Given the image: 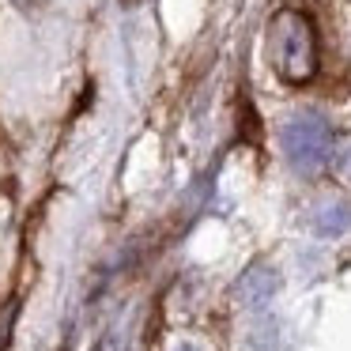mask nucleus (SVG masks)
I'll list each match as a JSON object with an SVG mask.
<instances>
[{
    "label": "nucleus",
    "instance_id": "1",
    "mask_svg": "<svg viewBox=\"0 0 351 351\" xmlns=\"http://www.w3.org/2000/svg\"><path fill=\"white\" fill-rule=\"evenodd\" d=\"M268 57L280 80L310 84L317 72V31L313 19L298 8H280L268 23Z\"/></svg>",
    "mask_w": 351,
    "mask_h": 351
},
{
    "label": "nucleus",
    "instance_id": "5",
    "mask_svg": "<svg viewBox=\"0 0 351 351\" xmlns=\"http://www.w3.org/2000/svg\"><path fill=\"white\" fill-rule=\"evenodd\" d=\"M16 317H19V302H16V298H8V302L0 306V351L8 348L12 328H16Z\"/></svg>",
    "mask_w": 351,
    "mask_h": 351
},
{
    "label": "nucleus",
    "instance_id": "4",
    "mask_svg": "<svg viewBox=\"0 0 351 351\" xmlns=\"http://www.w3.org/2000/svg\"><path fill=\"white\" fill-rule=\"evenodd\" d=\"M313 230L325 238H340L343 230L351 227V208L343 204V200H321L317 208H313Z\"/></svg>",
    "mask_w": 351,
    "mask_h": 351
},
{
    "label": "nucleus",
    "instance_id": "3",
    "mask_svg": "<svg viewBox=\"0 0 351 351\" xmlns=\"http://www.w3.org/2000/svg\"><path fill=\"white\" fill-rule=\"evenodd\" d=\"M276 287H280V280H276V272L268 265H253L250 272H242V280H238L234 295L242 306H250V310H261V306L268 302V298L276 295Z\"/></svg>",
    "mask_w": 351,
    "mask_h": 351
},
{
    "label": "nucleus",
    "instance_id": "2",
    "mask_svg": "<svg viewBox=\"0 0 351 351\" xmlns=\"http://www.w3.org/2000/svg\"><path fill=\"white\" fill-rule=\"evenodd\" d=\"M280 144L287 162L298 170V174H317L321 167L328 162L332 155V129L328 121H321L317 114H302V117H291L280 132Z\"/></svg>",
    "mask_w": 351,
    "mask_h": 351
},
{
    "label": "nucleus",
    "instance_id": "6",
    "mask_svg": "<svg viewBox=\"0 0 351 351\" xmlns=\"http://www.w3.org/2000/svg\"><path fill=\"white\" fill-rule=\"evenodd\" d=\"M336 178H340L343 185H351V140L340 144V152H336Z\"/></svg>",
    "mask_w": 351,
    "mask_h": 351
},
{
    "label": "nucleus",
    "instance_id": "7",
    "mask_svg": "<svg viewBox=\"0 0 351 351\" xmlns=\"http://www.w3.org/2000/svg\"><path fill=\"white\" fill-rule=\"evenodd\" d=\"M110 348H114V336H102L99 348H95V351H110Z\"/></svg>",
    "mask_w": 351,
    "mask_h": 351
},
{
    "label": "nucleus",
    "instance_id": "8",
    "mask_svg": "<svg viewBox=\"0 0 351 351\" xmlns=\"http://www.w3.org/2000/svg\"><path fill=\"white\" fill-rule=\"evenodd\" d=\"M174 351H204L200 343H182V348H174Z\"/></svg>",
    "mask_w": 351,
    "mask_h": 351
}]
</instances>
